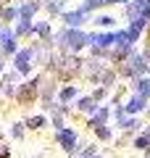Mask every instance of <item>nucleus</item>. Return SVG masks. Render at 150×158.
I'll list each match as a JSON object with an SVG mask.
<instances>
[{"label":"nucleus","mask_w":150,"mask_h":158,"mask_svg":"<svg viewBox=\"0 0 150 158\" xmlns=\"http://www.w3.org/2000/svg\"><path fill=\"white\" fill-rule=\"evenodd\" d=\"M61 42H63L66 48H71V50H77V48H82L84 42H87V37H84L82 32L74 29V32H63V34H61Z\"/></svg>","instance_id":"obj_1"},{"label":"nucleus","mask_w":150,"mask_h":158,"mask_svg":"<svg viewBox=\"0 0 150 158\" xmlns=\"http://www.w3.org/2000/svg\"><path fill=\"white\" fill-rule=\"evenodd\" d=\"M129 13H132V19L148 21L150 19V0H134L132 6H129Z\"/></svg>","instance_id":"obj_2"},{"label":"nucleus","mask_w":150,"mask_h":158,"mask_svg":"<svg viewBox=\"0 0 150 158\" xmlns=\"http://www.w3.org/2000/svg\"><path fill=\"white\" fill-rule=\"evenodd\" d=\"M29 61H32V50H21L19 53V58H16L19 71H29Z\"/></svg>","instance_id":"obj_3"},{"label":"nucleus","mask_w":150,"mask_h":158,"mask_svg":"<svg viewBox=\"0 0 150 158\" xmlns=\"http://www.w3.org/2000/svg\"><path fill=\"white\" fill-rule=\"evenodd\" d=\"M58 140L63 142V148H66V150H74V140H77V137H74V132H61V135H58Z\"/></svg>","instance_id":"obj_4"},{"label":"nucleus","mask_w":150,"mask_h":158,"mask_svg":"<svg viewBox=\"0 0 150 158\" xmlns=\"http://www.w3.org/2000/svg\"><path fill=\"white\" fill-rule=\"evenodd\" d=\"M84 19V11H74V13H66V24L69 27H79Z\"/></svg>","instance_id":"obj_5"},{"label":"nucleus","mask_w":150,"mask_h":158,"mask_svg":"<svg viewBox=\"0 0 150 158\" xmlns=\"http://www.w3.org/2000/svg\"><path fill=\"white\" fill-rule=\"evenodd\" d=\"M145 108V98H140V95H134L132 100H129V106H127V111H132V113H137V111H142Z\"/></svg>","instance_id":"obj_6"},{"label":"nucleus","mask_w":150,"mask_h":158,"mask_svg":"<svg viewBox=\"0 0 150 158\" xmlns=\"http://www.w3.org/2000/svg\"><path fill=\"white\" fill-rule=\"evenodd\" d=\"M137 92H140V98H148L150 95V79H140V82H137Z\"/></svg>","instance_id":"obj_7"},{"label":"nucleus","mask_w":150,"mask_h":158,"mask_svg":"<svg viewBox=\"0 0 150 158\" xmlns=\"http://www.w3.org/2000/svg\"><path fill=\"white\" fill-rule=\"evenodd\" d=\"M132 66H129V71H145V58H140V56H134L132 61Z\"/></svg>","instance_id":"obj_8"},{"label":"nucleus","mask_w":150,"mask_h":158,"mask_svg":"<svg viewBox=\"0 0 150 158\" xmlns=\"http://www.w3.org/2000/svg\"><path fill=\"white\" fill-rule=\"evenodd\" d=\"M106 116H108V111H106V108H100L98 116H95V121H92V127H100L103 121H106Z\"/></svg>","instance_id":"obj_9"},{"label":"nucleus","mask_w":150,"mask_h":158,"mask_svg":"<svg viewBox=\"0 0 150 158\" xmlns=\"http://www.w3.org/2000/svg\"><path fill=\"white\" fill-rule=\"evenodd\" d=\"M34 11H37V3H29V6H24V8H21V16H24V19H29Z\"/></svg>","instance_id":"obj_10"},{"label":"nucleus","mask_w":150,"mask_h":158,"mask_svg":"<svg viewBox=\"0 0 150 158\" xmlns=\"http://www.w3.org/2000/svg\"><path fill=\"white\" fill-rule=\"evenodd\" d=\"M79 108H84V111H95V108H98V106H95V103L90 100V98H84V100L79 103Z\"/></svg>","instance_id":"obj_11"},{"label":"nucleus","mask_w":150,"mask_h":158,"mask_svg":"<svg viewBox=\"0 0 150 158\" xmlns=\"http://www.w3.org/2000/svg\"><path fill=\"white\" fill-rule=\"evenodd\" d=\"M45 124V118L42 116H34V118H29V127H34V129H37V127H42Z\"/></svg>","instance_id":"obj_12"},{"label":"nucleus","mask_w":150,"mask_h":158,"mask_svg":"<svg viewBox=\"0 0 150 158\" xmlns=\"http://www.w3.org/2000/svg\"><path fill=\"white\" fill-rule=\"evenodd\" d=\"M137 148H140V150H145V148H148V137H140V140H137Z\"/></svg>","instance_id":"obj_13"},{"label":"nucleus","mask_w":150,"mask_h":158,"mask_svg":"<svg viewBox=\"0 0 150 158\" xmlns=\"http://www.w3.org/2000/svg\"><path fill=\"white\" fill-rule=\"evenodd\" d=\"M48 8H50V11H58V8H61V0H53V3H48Z\"/></svg>","instance_id":"obj_14"},{"label":"nucleus","mask_w":150,"mask_h":158,"mask_svg":"<svg viewBox=\"0 0 150 158\" xmlns=\"http://www.w3.org/2000/svg\"><path fill=\"white\" fill-rule=\"evenodd\" d=\"M100 24H103V27H111L113 19H111V16H103V19H100Z\"/></svg>","instance_id":"obj_15"},{"label":"nucleus","mask_w":150,"mask_h":158,"mask_svg":"<svg viewBox=\"0 0 150 158\" xmlns=\"http://www.w3.org/2000/svg\"><path fill=\"white\" fill-rule=\"evenodd\" d=\"M95 6H100V0H87V6H84V11H87V8H95Z\"/></svg>","instance_id":"obj_16"},{"label":"nucleus","mask_w":150,"mask_h":158,"mask_svg":"<svg viewBox=\"0 0 150 158\" xmlns=\"http://www.w3.org/2000/svg\"><path fill=\"white\" fill-rule=\"evenodd\" d=\"M100 3H116V0H100Z\"/></svg>","instance_id":"obj_17"},{"label":"nucleus","mask_w":150,"mask_h":158,"mask_svg":"<svg viewBox=\"0 0 150 158\" xmlns=\"http://www.w3.org/2000/svg\"><path fill=\"white\" fill-rule=\"evenodd\" d=\"M148 58H150V50H148Z\"/></svg>","instance_id":"obj_18"},{"label":"nucleus","mask_w":150,"mask_h":158,"mask_svg":"<svg viewBox=\"0 0 150 158\" xmlns=\"http://www.w3.org/2000/svg\"><path fill=\"white\" fill-rule=\"evenodd\" d=\"M121 3H124V0H121Z\"/></svg>","instance_id":"obj_19"}]
</instances>
